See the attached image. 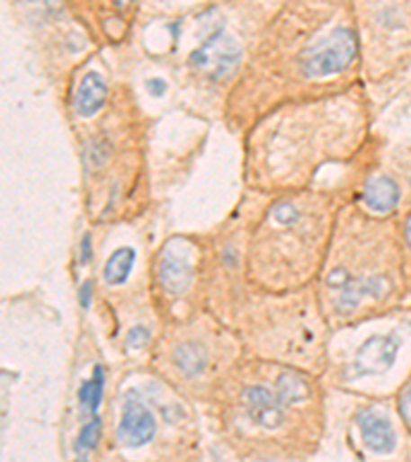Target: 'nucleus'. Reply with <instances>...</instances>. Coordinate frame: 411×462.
I'll return each mask as SVG.
<instances>
[{
	"label": "nucleus",
	"mask_w": 411,
	"mask_h": 462,
	"mask_svg": "<svg viewBox=\"0 0 411 462\" xmlns=\"http://www.w3.org/2000/svg\"><path fill=\"white\" fill-rule=\"evenodd\" d=\"M193 278V265L190 257L177 251H167L158 263V280L171 294L183 292Z\"/></svg>",
	"instance_id": "nucleus-7"
},
{
	"label": "nucleus",
	"mask_w": 411,
	"mask_h": 462,
	"mask_svg": "<svg viewBox=\"0 0 411 462\" xmlns=\"http://www.w3.org/2000/svg\"><path fill=\"white\" fill-rule=\"evenodd\" d=\"M105 99H107L105 81L101 78L99 72H89V75H85L83 83L76 91V97H75L76 113L83 115V118H91V115H95L101 107H103Z\"/></svg>",
	"instance_id": "nucleus-9"
},
{
	"label": "nucleus",
	"mask_w": 411,
	"mask_h": 462,
	"mask_svg": "<svg viewBox=\"0 0 411 462\" xmlns=\"http://www.w3.org/2000/svg\"><path fill=\"white\" fill-rule=\"evenodd\" d=\"M156 422L150 411L140 401L128 399L124 415L120 422V440L132 449L148 444L155 438Z\"/></svg>",
	"instance_id": "nucleus-5"
},
{
	"label": "nucleus",
	"mask_w": 411,
	"mask_h": 462,
	"mask_svg": "<svg viewBox=\"0 0 411 462\" xmlns=\"http://www.w3.org/2000/svg\"><path fill=\"white\" fill-rule=\"evenodd\" d=\"M81 253H83L81 262H83V263L89 262L91 255H93V251H91V236H89V235H85V238H83V247H81Z\"/></svg>",
	"instance_id": "nucleus-18"
},
{
	"label": "nucleus",
	"mask_w": 411,
	"mask_h": 462,
	"mask_svg": "<svg viewBox=\"0 0 411 462\" xmlns=\"http://www.w3.org/2000/svg\"><path fill=\"white\" fill-rule=\"evenodd\" d=\"M243 405L249 420L264 430H278L284 423V405L278 395L270 393L265 386H247L243 391Z\"/></svg>",
	"instance_id": "nucleus-4"
},
{
	"label": "nucleus",
	"mask_w": 411,
	"mask_h": 462,
	"mask_svg": "<svg viewBox=\"0 0 411 462\" xmlns=\"http://www.w3.org/2000/svg\"><path fill=\"white\" fill-rule=\"evenodd\" d=\"M103 370L97 366L95 368V374H93L91 380H86L83 388H81V403L83 405L89 407V411L93 415L97 413V407L101 403V396H103Z\"/></svg>",
	"instance_id": "nucleus-14"
},
{
	"label": "nucleus",
	"mask_w": 411,
	"mask_h": 462,
	"mask_svg": "<svg viewBox=\"0 0 411 462\" xmlns=\"http://www.w3.org/2000/svg\"><path fill=\"white\" fill-rule=\"evenodd\" d=\"M134 262H136L134 249L121 247V249L115 251L113 255L107 259L105 270H103V278H105L107 284H112V286L124 284V281L130 276V271H132Z\"/></svg>",
	"instance_id": "nucleus-11"
},
{
	"label": "nucleus",
	"mask_w": 411,
	"mask_h": 462,
	"mask_svg": "<svg viewBox=\"0 0 411 462\" xmlns=\"http://www.w3.org/2000/svg\"><path fill=\"white\" fill-rule=\"evenodd\" d=\"M99 434H101V422H99L97 415H93V420L85 425L81 436H78V440H76L78 458L85 460L93 450H95Z\"/></svg>",
	"instance_id": "nucleus-15"
},
{
	"label": "nucleus",
	"mask_w": 411,
	"mask_h": 462,
	"mask_svg": "<svg viewBox=\"0 0 411 462\" xmlns=\"http://www.w3.org/2000/svg\"><path fill=\"white\" fill-rule=\"evenodd\" d=\"M273 220L280 222V225H294V222L300 220V212L297 210V206L288 204V201H282V204H278L273 208Z\"/></svg>",
	"instance_id": "nucleus-16"
},
{
	"label": "nucleus",
	"mask_w": 411,
	"mask_h": 462,
	"mask_svg": "<svg viewBox=\"0 0 411 462\" xmlns=\"http://www.w3.org/2000/svg\"><path fill=\"white\" fill-rule=\"evenodd\" d=\"M358 428L366 449H371L377 454H387L395 449L398 444V436H395V430L391 422L383 417L377 411H362L358 415Z\"/></svg>",
	"instance_id": "nucleus-6"
},
{
	"label": "nucleus",
	"mask_w": 411,
	"mask_h": 462,
	"mask_svg": "<svg viewBox=\"0 0 411 462\" xmlns=\"http://www.w3.org/2000/svg\"><path fill=\"white\" fill-rule=\"evenodd\" d=\"M91 292H93V284H91V281H86V284L83 286V290H81V302H83L85 308H89Z\"/></svg>",
	"instance_id": "nucleus-19"
},
{
	"label": "nucleus",
	"mask_w": 411,
	"mask_h": 462,
	"mask_svg": "<svg viewBox=\"0 0 411 462\" xmlns=\"http://www.w3.org/2000/svg\"><path fill=\"white\" fill-rule=\"evenodd\" d=\"M165 89H167V86H165L163 81H148V91L153 93V95H163Z\"/></svg>",
	"instance_id": "nucleus-20"
},
{
	"label": "nucleus",
	"mask_w": 411,
	"mask_h": 462,
	"mask_svg": "<svg viewBox=\"0 0 411 462\" xmlns=\"http://www.w3.org/2000/svg\"><path fill=\"white\" fill-rule=\"evenodd\" d=\"M241 60V48L230 35L222 31L210 35L201 48L192 54V64L214 78L225 76Z\"/></svg>",
	"instance_id": "nucleus-2"
},
{
	"label": "nucleus",
	"mask_w": 411,
	"mask_h": 462,
	"mask_svg": "<svg viewBox=\"0 0 411 462\" xmlns=\"http://www.w3.org/2000/svg\"><path fill=\"white\" fill-rule=\"evenodd\" d=\"M358 40L350 29L340 27L308 49L305 56V72L308 76H329L350 67L356 58Z\"/></svg>",
	"instance_id": "nucleus-1"
},
{
	"label": "nucleus",
	"mask_w": 411,
	"mask_h": 462,
	"mask_svg": "<svg viewBox=\"0 0 411 462\" xmlns=\"http://www.w3.org/2000/svg\"><path fill=\"white\" fill-rule=\"evenodd\" d=\"M148 331L142 327H136L128 333V345L130 348H142V345L148 343Z\"/></svg>",
	"instance_id": "nucleus-17"
},
{
	"label": "nucleus",
	"mask_w": 411,
	"mask_h": 462,
	"mask_svg": "<svg viewBox=\"0 0 411 462\" xmlns=\"http://www.w3.org/2000/svg\"><path fill=\"white\" fill-rule=\"evenodd\" d=\"M387 292V280L385 278H360L350 280V284L344 288L337 300V308L342 313H350L354 310L360 302L366 298H379Z\"/></svg>",
	"instance_id": "nucleus-8"
},
{
	"label": "nucleus",
	"mask_w": 411,
	"mask_h": 462,
	"mask_svg": "<svg viewBox=\"0 0 411 462\" xmlns=\"http://www.w3.org/2000/svg\"><path fill=\"white\" fill-rule=\"evenodd\" d=\"M399 353V342L393 335H372L358 350L354 360V377L383 374L393 366Z\"/></svg>",
	"instance_id": "nucleus-3"
},
{
	"label": "nucleus",
	"mask_w": 411,
	"mask_h": 462,
	"mask_svg": "<svg viewBox=\"0 0 411 462\" xmlns=\"http://www.w3.org/2000/svg\"><path fill=\"white\" fill-rule=\"evenodd\" d=\"M364 201L372 212H379V214L391 212L399 201V187L393 179L389 177L372 179L364 190Z\"/></svg>",
	"instance_id": "nucleus-10"
},
{
	"label": "nucleus",
	"mask_w": 411,
	"mask_h": 462,
	"mask_svg": "<svg viewBox=\"0 0 411 462\" xmlns=\"http://www.w3.org/2000/svg\"><path fill=\"white\" fill-rule=\"evenodd\" d=\"M173 360H175V366L185 377H198L206 368V353L201 350V345L196 343L179 345L175 353H173Z\"/></svg>",
	"instance_id": "nucleus-12"
},
{
	"label": "nucleus",
	"mask_w": 411,
	"mask_h": 462,
	"mask_svg": "<svg viewBox=\"0 0 411 462\" xmlns=\"http://www.w3.org/2000/svg\"><path fill=\"white\" fill-rule=\"evenodd\" d=\"M259 462H268V460H259Z\"/></svg>",
	"instance_id": "nucleus-22"
},
{
	"label": "nucleus",
	"mask_w": 411,
	"mask_h": 462,
	"mask_svg": "<svg viewBox=\"0 0 411 462\" xmlns=\"http://www.w3.org/2000/svg\"><path fill=\"white\" fill-rule=\"evenodd\" d=\"M406 235H407V241H409V244H411V214H409L407 225H406Z\"/></svg>",
	"instance_id": "nucleus-21"
},
{
	"label": "nucleus",
	"mask_w": 411,
	"mask_h": 462,
	"mask_svg": "<svg viewBox=\"0 0 411 462\" xmlns=\"http://www.w3.org/2000/svg\"><path fill=\"white\" fill-rule=\"evenodd\" d=\"M307 393H308L307 382L302 380L299 374L284 372L276 382V395L284 407L302 403L307 399Z\"/></svg>",
	"instance_id": "nucleus-13"
}]
</instances>
